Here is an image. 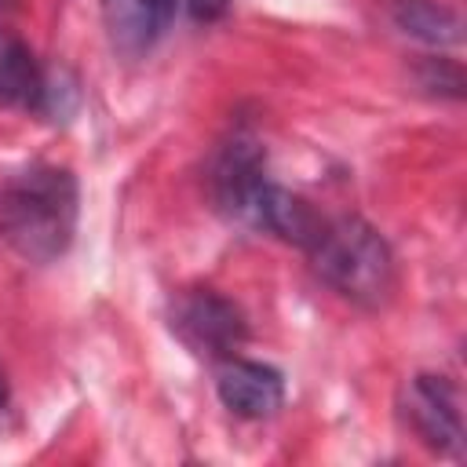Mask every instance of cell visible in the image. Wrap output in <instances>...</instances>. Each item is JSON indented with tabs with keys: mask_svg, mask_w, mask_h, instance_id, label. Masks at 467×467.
<instances>
[{
	"mask_svg": "<svg viewBox=\"0 0 467 467\" xmlns=\"http://www.w3.org/2000/svg\"><path fill=\"white\" fill-rule=\"evenodd\" d=\"M208 190L215 208L230 223L259 230V212L270 190V175H266V150L252 131L237 128L219 142L208 164Z\"/></svg>",
	"mask_w": 467,
	"mask_h": 467,
	"instance_id": "cell-3",
	"label": "cell"
},
{
	"mask_svg": "<svg viewBox=\"0 0 467 467\" xmlns=\"http://www.w3.org/2000/svg\"><path fill=\"white\" fill-rule=\"evenodd\" d=\"M182 7H186L197 22H215V18H223V15H226L230 0H182Z\"/></svg>",
	"mask_w": 467,
	"mask_h": 467,
	"instance_id": "cell-10",
	"label": "cell"
},
{
	"mask_svg": "<svg viewBox=\"0 0 467 467\" xmlns=\"http://www.w3.org/2000/svg\"><path fill=\"white\" fill-rule=\"evenodd\" d=\"M99 4L109 40L124 55L150 51L161 40V33L171 26L175 11L182 7V0H99Z\"/></svg>",
	"mask_w": 467,
	"mask_h": 467,
	"instance_id": "cell-7",
	"label": "cell"
},
{
	"mask_svg": "<svg viewBox=\"0 0 467 467\" xmlns=\"http://www.w3.org/2000/svg\"><path fill=\"white\" fill-rule=\"evenodd\" d=\"M401 412L427 449L441 456L463 452V409H460V390L449 376H434V372L412 376L405 383Z\"/></svg>",
	"mask_w": 467,
	"mask_h": 467,
	"instance_id": "cell-5",
	"label": "cell"
},
{
	"mask_svg": "<svg viewBox=\"0 0 467 467\" xmlns=\"http://www.w3.org/2000/svg\"><path fill=\"white\" fill-rule=\"evenodd\" d=\"M394 22L405 36L431 44V47H456L463 40V22L452 7L438 0H398Z\"/></svg>",
	"mask_w": 467,
	"mask_h": 467,
	"instance_id": "cell-8",
	"label": "cell"
},
{
	"mask_svg": "<svg viewBox=\"0 0 467 467\" xmlns=\"http://www.w3.org/2000/svg\"><path fill=\"white\" fill-rule=\"evenodd\" d=\"M77 230V179L69 168L33 164L0 182V241L26 263H55Z\"/></svg>",
	"mask_w": 467,
	"mask_h": 467,
	"instance_id": "cell-1",
	"label": "cell"
},
{
	"mask_svg": "<svg viewBox=\"0 0 467 467\" xmlns=\"http://www.w3.org/2000/svg\"><path fill=\"white\" fill-rule=\"evenodd\" d=\"M7 401H11V387H7V376H4V368H0V416H4Z\"/></svg>",
	"mask_w": 467,
	"mask_h": 467,
	"instance_id": "cell-11",
	"label": "cell"
},
{
	"mask_svg": "<svg viewBox=\"0 0 467 467\" xmlns=\"http://www.w3.org/2000/svg\"><path fill=\"white\" fill-rule=\"evenodd\" d=\"M303 252L310 255V266L332 292H339L343 299L365 310L383 306L394 292L398 274H394L390 244L372 223L358 215L321 219Z\"/></svg>",
	"mask_w": 467,
	"mask_h": 467,
	"instance_id": "cell-2",
	"label": "cell"
},
{
	"mask_svg": "<svg viewBox=\"0 0 467 467\" xmlns=\"http://www.w3.org/2000/svg\"><path fill=\"white\" fill-rule=\"evenodd\" d=\"M215 365H219L215 368V394L234 416L266 420L285 405V376L274 365L237 358V354H230Z\"/></svg>",
	"mask_w": 467,
	"mask_h": 467,
	"instance_id": "cell-6",
	"label": "cell"
},
{
	"mask_svg": "<svg viewBox=\"0 0 467 467\" xmlns=\"http://www.w3.org/2000/svg\"><path fill=\"white\" fill-rule=\"evenodd\" d=\"M168 325L175 339L204 361H223L244 343V314L215 288L179 292L168 306Z\"/></svg>",
	"mask_w": 467,
	"mask_h": 467,
	"instance_id": "cell-4",
	"label": "cell"
},
{
	"mask_svg": "<svg viewBox=\"0 0 467 467\" xmlns=\"http://www.w3.org/2000/svg\"><path fill=\"white\" fill-rule=\"evenodd\" d=\"M44 73L36 69L33 55L18 40H0V99L15 106H44Z\"/></svg>",
	"mask_w": 467,
	"mask_h": 467,
	"instance_id": "cell-9",
	"label": "cell"
}]
</instances>
